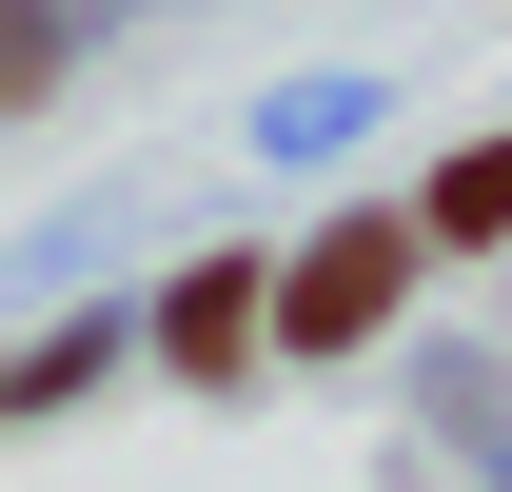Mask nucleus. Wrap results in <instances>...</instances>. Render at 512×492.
<instances>
[{"instance_id":"obj_1","label":"nucleus","mask_w":512,"mask_h":492,"mask_svg":"<svg viewBox=\"0 0 512 492\" xmlns=\"http://www.w3.org/2000/svg\"><path fill=\"white\" fill-rule=\"evenodd\" d=\"M414 237H434V217H355V237H316L296 296H276V335H296V355H355V335L394 315V276H414Z\"/></svg>"},{"instance_id":"obj_2","label":"nucleus","mask_w":512,"mask_h":492,"mask_svg":"<svg viewBox=\"0 0 512 492\" xmlns=\"http://www.w3.org/2000/svg\"><path fill=\"white\" fill-rule=\"evenodd\" d=\"M237 335H256V276H237V256H217V276H178V355L237 374Z\"/></svg>"},{"instance_id":"obj_4","label":"nucleus","mask_w":512,"mask_h":492,"mask_svg":"<svg viewBox=\"0 0 512 492\" xmlns=\"http://www.w3.org/2000/svg\"><path fill=\"white\" fill-rule=\"evenodd\" d=\"M60 79V40H40V0H0V99H40Z\"/></svg>"},{"instance_id":"obj_3","label":"nucleus","mask_w":512,"mask_h":492,"mask_svg":"<svg viewBox=\"0 0 512 492\" xmlns=\"http://www.w3.org/2000/svg\"><path fill=\"white\" fill-rule=\"evenodd\" d=\"M434 237H512V138H493V158H453V178H434Z\"/></svg>"}]
</instances>
